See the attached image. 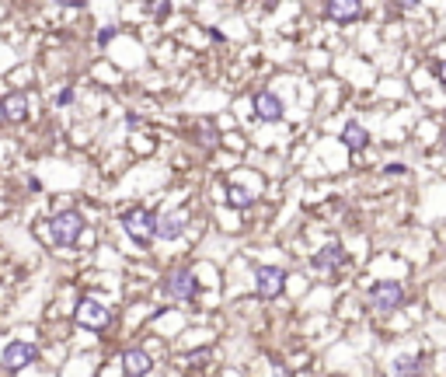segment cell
Returning a JSON list of instances; mask_svg holds the SVG:
<instances>
[{"label": "cell", "mask_w": 446, "mask_h": 377, "mask_svg": "<svg viewBox=\"0 0 446 377\" xmlns=\"http://www.w3.org/2000/svg\"><path fill=\"white\" fill-rule=\"evenodd\" d=\"M122 231L129 234V241L136 248H150L154 245V213L143 206H133L122 213Z\"/></svg>", "instance_id": "1"}, {"label": "cell", "mask_w": 446, "mask_h": 377, "mask_svg": "<svg viewBox=\"0 0 446 377\" xmlns=\"http://www.w3.org/2000/svg\"><path fill=\"white\" fill-rule=\"evenodd\" d=\"M81 231H84V217L77 210H63V213H56L49 220V238H53L56 248H74Z\"/></svg>", "instance_id": "2"}, {"label": "cell", "mask_w": 446, "mask_h": 377, "mask_svg": "<svg viewBox=\"0 0 446 377\" xmlns=\"http://www.w3.org/2000/svg\"><path fill=\"white\" fill-rule=\"evenodd\" d=\"M35 360H39V346H35V343H28V339H11V343L0 350V367H4V371H11V374H18V371L32 367Z\"/></svg>", "instance_id": "3"}, {"label": "cell", "mask_w": 446, "mask_h": 377, "mask_svg": "<svg viewBox=\"0 0 446 377\" xmlns=\"http://www.w3.org/2000/svg\"><path fill=\"white\" fill-rule=\"evenodd\" d=\"M74 321L84 325V328H91V332H101V328H108L112 311H108L101 300H94V297H81L77 307H74Z\"/></svg>", "instance_id": "4"}, {"label": "cell", "mask_w": 446, "mask_h": 377, "mask_svg": "<svg viewBox=\"0 0 446 377\" xmlns=\"http://www.w3.org/2000/svg\"><path fill=\"white\" fill-rule=\"evenodd\" d=\"M369 304L376 307V311H398L401 304H405V286L394 280H380L369 286Z\"/></svg>", "instance_id": "5"}, {"label": "cell", "mask_w": 446, "mask_h": 377, "mask_svg": "<svg viewBox=\"0 0 446 377\" xmlns=\"http://www.w3.org/2000/svg\"><path fill=\"white\" fill-rule=\"evenodd\" d=\"M282 286H286V269H279V266H255V293L262 300L279 297Z\"/></svg>", "instance_id": "6"}, {"label": "cell", "mask_w": 446, "mask_h": 377, "mask_svg": "<svg viewBox=\"0 0 446 377\" xmlns=\"http://www.w3.org/2000/svg\"><path fill=\"white\" fill-rule=\"evenodd\" d=\"M161 290H164L171 300H192V297H195V290H199V283H195V273H188V269H175V273H168V276H164Z\"/></svg>", "instance_id": "7"}, {"label": "cell", "mask_w": 446, "mask_h": 377, "mask_svg": "<svg viewBox=\"0 0 446 377\" xmlns=\"http://www.w3.org/2000/svg\"><path fill=\"white\" fill-rule=\"evenodd\" d=\"M185 227H188V220H185V213H178V210H171V213H154V238H161V241L181 238Z\"/></svg>", "instance_id": "8"}, {"label": "cell", "mask_w": 446, "mask_h": 377, "mask_svg": "<svg viewBox=\"0 0 446 377\" xmlns=\"http://www.w3.org/2000/svg\"><path fill=\"white\" fill-rule=\"evenodd\" d=\"M310 266H314L317 273H332V269H339V266H346V248H342L339 241H332V245H324L321 252H314V259H310Z\"/></svg>", "instance_id": "9"}, {"label": "cell", "mask_w": 446, "mask_h": 377, "mask_svg": "<svg viewBox=\"0 0 446 377\" xmlns=\"http://www.w3.org/2000/svg\"><path fill=\"white\" fill-rule=\"evenodd\" d=\"M154 371V360L147 357V350H140V346H133V350H126L122 353V374L126 377H143Z\"/></svg>", "instance_id": "10"}, {"label": "cell", "mask_w": 446, "mask_h": 377, "mask_svg": "<svg viewBox=\"0 0 446 377\" xmlns=\"http://www.w3.org/2000/svg\"><path fill=\"white\" fill-rule=\"evenodd\" d=\"M0 115L7 119V122H25L28 119V98L21 91H11L0 98Z\"/></svg>", "instance_id": "11"}, {"label": "cell", "mask_w": 446, "mask_h": 377, "mask_svg": "<svg viewBox=\"0 0 446 377\" xmlns=\"http://www.w3.org/2000/svg\"><path fill=\"white\" fill-rule=\"evenodd\" d=\"M324 11H328V18H332V21L349 25V21H356L359 14H362V0H328V4H324Z\"/></svg>", "instance_id": "12"}, {"label": "cell", "mask_w": 446, "mask_h": 377, "mask_svg": "<svg viewBox=\"0 0 446 377\" xmlns=\"http://www.w3.org/2000/svg\"><path fill=\"white\" fill-rule=\"evenodd\" d=\"M255 115H258L262 122H279V119H282V101H279V94H272V91L255 94Z\"/></svg>", "instance_id": "13"}, {"label": "cell", "mask_w": 446, "mask_h": 377, "mask_svg": "<svg viewBox=\"0 0 446 377\" xmlns=\"http://www.w3.org/2000/svg\"><path fill=\"white\" fill-rule=\"evenodd\" d=\"M342 143H346L353 154H359V151L369 143V133H366V126H362V122H356V119H353V122H346V129H342Z\"/></svg>", "instance_id": "14"}, {"label": "cell", "mask_w": 446, "mask_h": 377, "mask_svg": "<svg viewBox=\"0 0 446 377\" xmlns=\"http://www.w3.org/2000/svg\"><path fill=\"white\" fill-rule=\"evenodd\" d=\"M227 203H230L234 210H248V206L255 203V192H248L244 186H230L227 188Z\"/></svg>", "instance_id": "15"}, {"label": "cell", "mask_w": 446, "mask_h": 377, "mask_svg": "<svg viewBox=\"0 0 446 377\" xmlns=\"http://www.w3.org/2000/svg\"><path fill=\"white\" fill-rule=\"evenodd\" d=\"M419 371H422V360H415V357L394 360V374H419Z\"/></svg>", "instance_id": "16"}, {"label": "cell", "mask_w": 446, "mask_h": 377, "mask_svg": "<svg viewBox=\"0 0 446 377\" xmlns=\"http://www.w3.org/2000/svg\"><path fill=\"white\" fill-rule=\"evenodd\" d=\"M147 7H150L154 18H168L171 14V0H147Z\"/></svg>", "instance_id": "17"}, {"label": "cell", "mask_w": 446, "mask_h": 377, "mask_svg": "<svg viewBox=\"0 0 446 377\" xmlns=\"http://www.w3.org/2000/svg\"><path fill=\"white\" fill-rule=\"evenodd\" d=\"M74 98H77L74 88H63V91L56 94V105H60V108H67V105H74Z\"/></svg>", "instance_id": "18"}, {"label": "cell", "mask_w": 446, "mask_h": 377, "mask_svg": "<svg viewBox=\"0 0 446 377\" xmlns=\"http://www.w3.org/2000/svg\"><path fill=\"white\" fill-rule=\"evenodd\" d=\"M391 7H394V11H415L419 0H391Z\"/></svg>", "instance_id": "19"}, {"label": "cell", "mask_w": 446, "mask_h": 377, "mask_svg": "<svg viewBox=\"0 0 446 377\" xmlns=\"http://www.w3.org/2000/svg\"><path fill=\"white\" fill-rule=\"evenodd\" d=\"M115 32H119L115 25H112V28H101V32H98V42H101V46H105V42H112V39H115Z\"/></svg>", "instance_id": "20"}, {"label": "cell", "mask_w": 446, "mask_h": 377, "mask_svg": "<svg viewBox=\"0 0 446 377\" xmlns=\"http://www.w3.org/2000/svg\"><path fill=\"white\" fill-rule=\"evenodd\" d=\"M206 357H209V350H192V353H188V360H192V364H202Z\"/></svg>", "instance_id": "21"}, {"label": "cell", "mask_w": 446, "mask_h": 377, "mask_svg": "<svg viewBox=\"0 0 446 377\" xmlns=\"http://www.w3.org/2000/svg\"><path fill=\"white\" fill-rule=\"evenodd\" d=\"M383 175H405V165H387Z\"/></svg>", "instance_id": "22"}]
</instances>
